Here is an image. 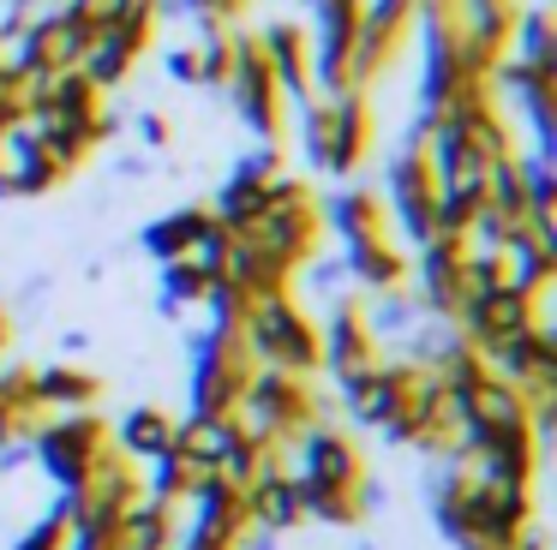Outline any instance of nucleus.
Instances as JSON below:
<instances>
[{"instance_id":"nucleus-1","label":"nucleus","mask_w":557,"mask_h":550,"mask_svg":"<svg viewBox=\"0 0 557 550\" xmlns=\"http://www.w3.org/2000/svg\"><path fill=\"white\" fill-rule=\"evenodd\" d=\"M114 442H121L126 454L162 461V454H174V418L162 413V407H133V413L121 418V430H114Z\"/></svg>"},{"instance_id":"nucleus-2","label":"nucleus","mask_w":557,"mask_h":550,"mask_svg":"<svg viewBox=\"0 0 557 550\" xmlns=\"http://www.w3.org/2000/svg\"><path fill=\"white\" fill-rule=\"evenodd\" d=\"M90 401H97V377H85V371H73V365H49V371H37V407L85 413Z\"/></svg>"},{"instance_id":"nucleus-3","label":"nucleus","mask_w":557,"mask_h":550,"mask_svg":"<svg viewBox=\"0 0 557 550\" xmlns=\"http://www.w3.org/2000/svg\"><path fill=\"white\" fill-rule=\"evenodd\" d=\"M210 222H216V215H210V210H181V215H162V222H150L145 246L157 251L162 263H174V258H181V251L193 246L198 234H205Z\"/></svg>"},{"instance_id":"nucleus-4","label":"nucleus","mask_w":557,"mask_h":550,"mask_svg":"<svg viewBox=\"0 0 557 550\" xmlns=\"http://www.w3.org/2000/svg\"><path fill=\"white\" fill-rule=\"evenodd\" d=\"M0 347H7V311H0Z\"/></svg>"}]
</instances>
